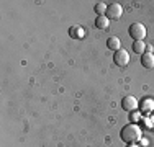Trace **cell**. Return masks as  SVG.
<instances>
[{"label": "cell", "instance_id": "30bf717a", "mask_svg": "<svg viewBox=\"0 0 154 147\" xmlns=\"http://www.w3.org/2000/svg\"><path fill=\"white\" fill-rule=\"evenodd\" d=\"M133 51L136 54H144V51H146V43H143V41H134L133 43Z\"/></svg>", "mask_w": 154, "mask_h": 147}, {"label": "cell", "instance_id": "7a4b0ae2", "mask_svg": "<svg viewBox=\"0 0 154 147\" xmlns=\"http://www.w3.org/2000/svg\"><path fill=\"white\" fill-rule=\"evenodd\" d=\"M146 28H144V25H141V23H133L130 26V36L134 39V41H143V39L146 38Z\"/></svg>", "mask_w": 154, "mask_h": 147}, {"label": "cell", "instance_id": "9c48e42d", "mask_svg": "<svg viewBox=\"0 0 154 147\" xmlns=\"http://www.w3.org/2000/svg\"><path fill=\"white\" fill-rule=\"evenodd\" d=\"M154 110V100L151 98H144V100H141V111L144 113H149Z\"/></svg>", "mask_w": 154, "mask_h": 147}, {"label": "cell", "instance_id": "5b68a950", "mask_svg": "<svg viewBox=\"0 0 154 147\" xmlns=\"http://www.w3.org/2000/svg\"><path fill=\"white\" fill-rule=\"evenodd\" d=\"M122 15H123V7L120 5V3H112V5H108L107 16L110 20H118V18H122Z\"/></svg>", "mask_w": 154, "mask_h": 147}, {"label": "cell", "instance_id": "277c9868", "mask_svg": "<svg viewBox=\"0 0 154 147\" xmlns=\"http://www.w3.org/2000/svg\"><path fill=\"white\" fill-rule=\"evenodd\" d=\"M122 106L126 111H136L138 106H139V101H138V98L133 97V95H126L122 101Z\"/></svg>", "mask_w": 154, "mask_h": 147}, {"label": "cell", "instance_id": "8992f818", "mask_svg": "<svg viewBox=\"0 0 154 147\" xmlns=\"http://www.w3.org/2000/svg\"><path fill=\"white\" fill-rule=\"evenodd\" d=\"M141 64L146 69H154V54L152 52H144L141 56Z\"/></svg>", "mask_w": 154, "mask_h": 147}, {"label": "cell", "instance_id": "6da1fadb", "mask_svg": "<svg viewBox=\"0 0 154 147\" xmlns=\"http://www.w3.org/2000/svg\"><path fill=\"white\" fill-rule=\"evenodd\" d=\"M141 137H143V129L134 123L126 124L122 129V139L125 142H128V144H134V142H138Z\"/></svg>", "mask_w": 154, "mask_h": 147}, {"label": "cell", "instance_id": "8fae6325", "mask_svg": "<svg viewBox=\"0 0 154 147\" xmlns=\"http://www.w3.org/2000/svg\"><path fill=\"white\" fill-rule=\"evenodd\" d=\"M69 33H71L72 38H84V29L80 26H72Z\"/></svg>", "mask_w": 154, "mask_h": 147}, {"label": "cell", "instance_id": "52a82bcc", "mask_svg": "<svg viewBox=\"0 0 154 147\" xmlns=\"http://www.w3.org/2000/svg\"><path fill=\"white\" fill-rule=\"evenodd\" d=\"M95 26L98 29H108L110 28V18L107 15H102V16H97L95 20Z\"/></svg>", "mask_w": 154, "mask_h": 147}, {"label": "cell", "instance_id": "7c38bea8", "mask_svg": "<svg viewBox=\"0 0 154 147\" xmlns=\"http://www.w3.org/2000/svg\"><path fill=\"white\" fill-rule=\"evenodd\" d=\"M107 8H108V7L105 5V3H97V5H95V12L98 13V16H102V15H107Z\"/></svg>", "mask_w": 154, "mask_h": 147}, {"label": "cell", "instance_id": "ba28073f", "mask_svg": "<svg viewBox=\"0 0 154 147\" xmlns=\"http://www.w3.org/2000/svg\"><path fill=\"white\" fill-rule=\"evenodd\" d=\"M107 46H108V49H112V51H118V49H122V43H120V39L116 38V36H110V38L107 39Z\"/></svg>", "mask_w": 154, "mask_h": 147}, {"label": "cell", "instance_id": "3957f363", "mask_svg": "<svg viewBox=\"0 0 154 147\" xmlns=\"http://www.w3.org/2000/svg\"><path fill=\"white\" fill-rule=\"evenodd\" d=\"M113 59H115V64L120 65V67H125V65L130 64V54H128L126 49H118L115 52V56H113Z\"/></svg>", "mask_w": 154, "mask_h": 147}, {"label": "cell", "instance_id": "4fadbf2b", "mask_svg": "<svg viewBox=\"0 0 154 147\" xmlns=\"http://www.w3.org/2000/svg\"><path fill=\"white\" fill-rule=\"evenodd\" d=\"M128 147H141V146H138L136 142H134V144H130V146H128Z\"/></svg>", "mask_w": 154, "mask_h": 147}]
</instances>
